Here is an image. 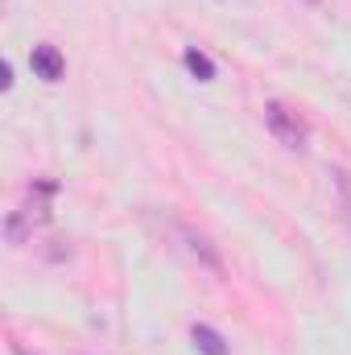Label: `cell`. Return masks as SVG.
Wrapping results in <instances>:
<instances>
[{
    "label": "cell",
    "mask_w": 351,
    "mask_h": 355,
    "mask_svg": "<svg viewBox=\"0 0 351 355\" xmlns=\"http://www.w3.org/2000/svg\"><path fill=\"white\" fill-rule=\"evenodd\" d=\"M264 124H268V132H273L285 149H298V153L306 149V137H310V132H306L302 116H298V112H289L285 103L268 99V103H264Z\"/></svg>",
    "instance_id": "6da1fadb"
},
{
    "label": "cell",
    "mask_w": 351,
    "mask_h": 355,
    "mask_svg": "<svg viewBox=\"0 0 351 355\" xmlns=\"http://www.w3.org/2000/svg\"><path fill=\"white\" fill-rule=\"evenodd\" d=\"M310 4H318V0H310Z\"/></svg>",
    "instance_id": "ba28073f"
},
{
    "label": "cell",
    "mask_w": 351,
    "mask_h": 355,
    "mask_svg": "<svg viewBox=\"0 0 351 355\" xmlns=\"http://www.w3.org/2000/svg\"><path fill=\"white\" fill-rule=\"evenodd\" d=\"M178 240L186 244V252H190V257H198V261L211 268V272H223V265H219V252H215V248H211L203 236H194L190 227H178Z\"/></svg>",
    "instance_id": "3957f363"
},
{
    "label": "cell",
    "mask_w": 351,
    "mask_h": 355,
    "mask_svg": "<svg viewBox=\"0 0 351 355\" xmlns=\"http://www.w3.org/2000/svg\"><path fill=\"white\" fill-rule=\"evenodd\" d=\"M331 182H335V194H339L343 219H348V227H351V170H343V166H331Z\"/></svg>",
    "instance_id": "8992f818"
},
{
    "label": "cell",
    "mask_w": 351,
    "mask_h": 355,
    "mask_svg": "<svg viewBox=\"0 0 351 355\" xmlns=\"http://www.w3.org/2000/svg\"><path fill=\"white\" fill-rule=\"evenodd\" d=\"M190 339H194V347H198L203 355H232V347L223 343V335H219V331H211V327H203V322L190 331Z\"/></svg>",
    "instance_id": "277c9868"
},
{
    "label": "cell",
    "mask_w": 351,
    "mask_h": 355,
    "mask_svg": "<svg viewBox=\"0 0 351 355\" xmlns=\"http://www.w3.org/2000/svg\"><path fill=\"white\" fill-rule=\"evenodd\" d=\"M17 355H25V352H17Z\"/></svg>",
    "instance_id": "9c48e42d"
},
{
    "label": "cell",
    "mask_w": 351,
    "mask_h": 355,
    "mask_svg": "<svg viewBox=\"0 0 351 355\" xmlns=\"http://www.w3.org/2000/svg\"><path fill=\"white\" fill-rule=\"evenodd\" d=\"M29 67H33V75H37L42 83H58V79L67 75V58H62L58 46H33Z\"/></svg>",
    "instance_id": "7a4b0ae2"
},
{
    "label": "cell",
    "mask_w": 351,
    "mask_h": 355,
    "mask_svg": "<svg viewBox=\"0 0 351 355\" xmlns=\"http://www.w3.org/2000/svg\"><path fill=\"white\" fill-rule=\"evenodd\" d=\"M0 87H12V62H0Z\"/></svg>",
    "instance_id": "52a82bcc"
},
{
    "label": "cell",
    "mask_w": 351,
    "mask_h": 355,
    "mask_svg": "<svg viewBox=\"0 0 351 355\" xmlns=\"http://www.w3.org/2000/svg\"><path fill=\"white\" fill-rule=\"evenodd\" d=\"M182 62H186V71H190L198 83H211V79H215V62H211L203 50H194V46H190V50L182 54Z\"/></svg>",
    "instance_id": "5b68a950"
}]
</instances>
